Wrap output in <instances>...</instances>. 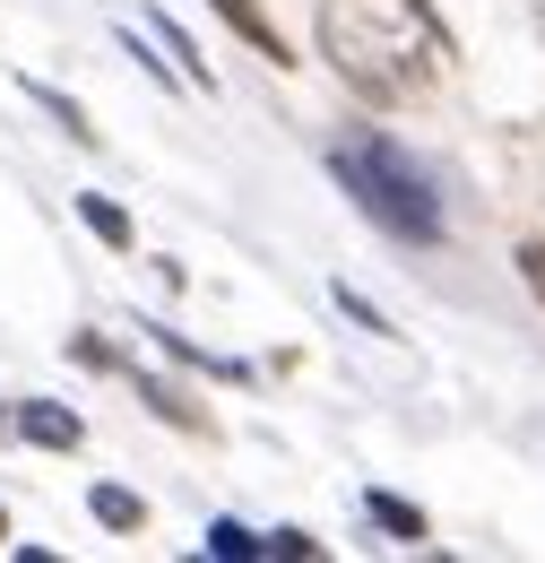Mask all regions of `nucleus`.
<instances>
[{
    "label": "nucleus",
    "mask_w": 545,
    "mask_h": 563,
    "mask_svg": "<svg viewBox=\"0 0 545 563\" xmlns=\"http://www.w3.org/2000/svg\"><path fill=\"white\" fill-rule=\"evenodd\" d=\"M78 217H87V225H96V234H104L113 252H131V217L113 209V200H96V191H87V200H78Z\"/></svg>",
    "instance_id": "obj_8"
},
{
    "label": "nucleus",
    "mask_w": 545,
    "mask_h": 563,
    "mask_svg": "<svg viewBox=\"0 0 545 563\" xmlns=\"http://www.w3.org/2000/svg\"><path fill=\"white\" fill-rule=\"evenodd\" d=\"M216 9L234 18V35H243V44H260V62H286V53H277V26H269V9H260V0H216Z\"/></svg>",
    "instance_id": "obj_4"
},
{
    "label": "nucleus",
    "mask_w": 545,
    "mask_h": 563,
    "mask_svg": "<svg viewBox=\"0 0 545 563\" xmlns=\"http://www.w3.org/2000/svg\"><path fill=\"white\" fill-rule=\"evenodd\" d=\"M18 433H26V442H44V451H78V433H87V424H78V408L26 399V408H18Z\"/></svg>",
    "instance_id": "obj_3"
},
{
    "label": "nucleus",
    "mask_w": 545,
    "mask_h": 563,
    "mask_svg": "<svg viewBox=\"0 0 545 563\" xmlns=\"http://www.w3.org/2000/svg\"><path fill=\"white\" fill-rule=\"evenodd\" d=\"M87 503H96V520H104V529H138V520H147V503H138L131 486H96Z\"/></svg>",
    "instance_id": "obj_6"
},
{
    "label": "nucleus",
    "mask_w": 545,
    "mask_h": 563,
    "mask_svg": "<svg viewBox=\"0 0 545 563\" xmlns=\"http://www.w3.org/2000/svg\"><path fill=\"white\" fill-rule=\"evenodd\" d=\"M372 520H381V529H390L399 547H415V538H424V511H408L399 494H372Z\"/></svg>",
    "instance_id": "obj_7"
},
{
    "label": "nucleus",
    "mask_w": 545,
    "mask_h": 563,
    "mask_svg": "<svg viewBox=\"0 0 545 563\" xmlns=\"http://www.w3.org/2000/svg\"><path fill=\"white\" fill-rule=\"evenodd\" d=\"M208 555L216 563H252V555H269V538H252L243 520H216V529H208Z\"/></svg>",
    "instance_id": "obj_5"
},
{
    "label": "nucleus",
    "mask_w": 545,
    "mask_h": 563,
    "mask_svg": "<svg viewBox=\"0 0 545 563\" xmlns=\"http://www.w3.org/2000/svg\"><path fill=\"white\" fill-rule=\"evenodd\" d=\"M330 174H338V191L372 217L381 234H399V243H415V252L442 243V191H433V174H424L399 140H381V131H338Z\"/></svg>",
    "instance_id": "obj_2"
},
{
    "label": "nucleus",
    "mask_w": 545,
    "mask_h": 563,
    "mask_svg": "<svg viewBox=\"0 0 545 563\" xmlns=\"http://www.w3.org/2000/svg\"><path fill=\"white\" fill-rule=\"evenodd\" d=\"M312 35H321V62L364 104H415V96H433L442 53H451V35L433 26L424 0H321Z\"/></svg>",
    "instance_id": "obj_1"
},
{
    "label": "nucleus",
    "mask_w": 545,
    "mask_h": 563,
    "mask_svg": "<svg viewBox=\"0 0 545 563\" xmlns=\"http://www.w3.org/2000/svg\"><path fill=\"white\" fill-rule=\"evenodd\" d=\"M520 278H529V295L545 303V243H520Z\"/></svg>",
    "instance_id": "obj_10"
},
{
    "label": "nucleus",
    "mask_w": 545,
    "mask_h": 563,
    "mask_svg": "<svg viewBox=\"0 0 545 563\" xmlns=\"http://www.w3.org/2000/svg\"><path fill=\"white\" fill-rule=\"evenodd\" d=\"M0 538H9V511H0Z\"/></svg>",
    "instance_id": "obj_12"
},
{
    "label": "nucleus",
    "mask_w": 545,
    "mask_h": 563,
    "mask_svg": "<svg viewBox=\"0 0 545 563\" xmlns=\"http://www.w3.org/2000/svg\"><path fill=\"white\" fill-rule=\"evenodd\" d=\"M269 555H286V563H303V555H312V538H303V529H277V538H269Z\"/></svg>",
    "instance_id": "obj_11"
},
{
    "label": "nucleus",
    "mask_w": 545,
    "mask_h": 563,
    "mask_svg": "<svg viewBox=\"0 0 545 563\" xmlns=\"http://www.w3.org/2000/svg\"><path fill=\"white\" fill-rule=\"evenodd\" d=\"M35 104H44V113H53V122H62L69 140H96V131H87V113H78V104H69V96H53V87H35Z\"/></svg>",
    "instance_id": "obj_9"
}]
</instances>
